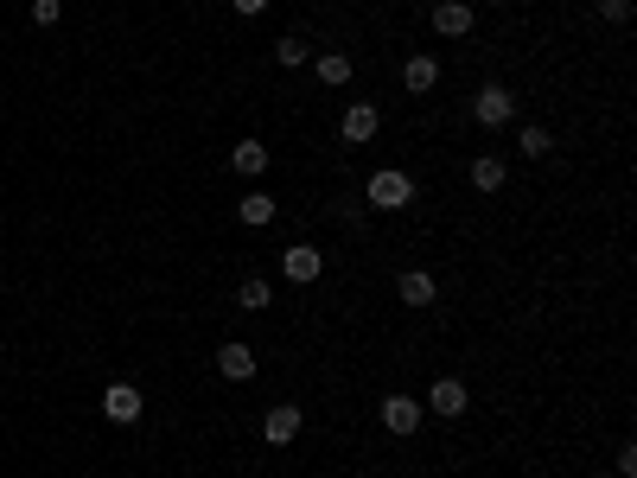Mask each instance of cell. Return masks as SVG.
Wrapping results in <instances>:
<instances>
[{
  "label": "cell",
  "instance_id": "cell-7",
  "mask_svg": "<svg viewBox=\"0 0 637 478\" xmlns=\"http://www.w3.org/2000/svg\"><path fill=\"white\" fill-rule=\"evenodd\" d=\"M427 408H434L440 421H459L472 408V389L459 383V377H434V383H427Z\"/></svg>",
  "mask_w": 637,
  "mask_h": 478
},
{
  "label": "cell",
  "instance_id": "cell-13",
  "mask_svg": "<svg viewBox=\"0 0 637 478\" xmlns=\"http://www.w3.org/2000/svg\"><path fill=\"white\" fill-rule=\"evenodd\" d=\"M230 173H236V179H262V173H268V147L255 141V134H243V141L230 147Z\"/></svg>",
  "mask_w": 637,
  "mask_h": 478
},
{
  "label": "cell",
  "instance_id": "cell-19",
  "mask_svg": "<svg viewBox=\"0 0 637 478\" xmlns=\"http://www.w3.org/2000/svg\"><path fill=\"white\" fill-rule=\"evenodd\" d=\"M319 83H325V90L351 83V58H344V51H325V58H319Z\"/></svg>",
  "mask_w": 637,
  "mask_h": 478
},
{
  "label": "cell",
  "instance_id": "cell-4",
  "mask_svg": "<svg viewBox=\"0 0 637 478\" xmlns=\"http://www.w3.org/2000/svg\"><path fill=\"white\" fill-rule=\"evenodd\" d=\"M281 275L294 281V287H313V281L325 275V249H319V243H287V255H281Z\"/></svg>",
  "mask_w": 637,
  "mask_h": 478
},
{
  "label": "cell",
  "instance_id": "cell-20",
  "mask_svg": "<svg viewBox=\"0 0 637 478\" xmlns=\"http://www.w3.org/2000/svg\"><path fill=\"white\" fill-rule=\"evenodd\" d=\"M58 20H64V0H32V26L39 32H51Z\"/></svg>",
  "mask_w": 637,
  "mask_h": 478
},
{
  "label": "cell",
  "instance_id": "cell-8",
  "mask_svg": "<svg viewBox=\"0 0 637 478\" xmlns=\"http://www.w3.org/2000/svg\"><path fill=\"white\" fill-rule=\"evenodd\" d=\"M141 408H147L141 383H109V389H102V415H109L115 428H128V421H141Z\"/></svg>",
  "mask_w": 637,
  "mask_h": 478
},
{
  "label": "cell",
  "instance_id": "cell-14",
  "mask_svg": "<svg viewBox=\"0 0 637 478\" xmlns=\"http://www.w3.org/2000/svg\"><path fill=\"white\" fill-rule=\"evenodd\" d=\"M402 90H408V96H434V90H440V64L427 58V51L402 64Z\"/></svg>",
  "mask_w": 637,
  "mask_h": 478
},
{
  "label": "cell",
  "instance_id": "cell-23",
  "mask_svg": "<svg viewBox=\"0 0 637 478\" xmlns=\"http://www.w3.org/2000/svg\"><path fill=\"white\" fill-rule=\"evenodd\" d=\"M230 7H236V13H243V20H255V13H262V7H268V0H230Z\"/></svg>",
  "mask_w": 637,
  "mask_h": 478
},
{
  "label": "cell",
  "instance_id": "cell-5",
  "mask_svg": "<svg viewBox=\"0 0 637 478\" xmlns=\"http://www.w3.org/2000/svg\"><path fill=\"white\" fill-rule=\"evenodd\" d=\"M255 370H262V357H255L249 338H230V345H217V377H223V383H249Z\"/></svg>",
  "mask_w": 637,
  "mask_h": 478
},
{
  "label": "cell",
  "instance_id": "cell-15",
  "mask_svg": "<svg viewBox=\"0 0 637 478\" xmlns=\"http://www.w3.org/2000/svg\"><path fill=\"white\" fill-rule=\"evenodd\" d=\"M236 217H243V230H268L274 224V198L268 192H243L236 198Z\"/></svg>",
  "mask_w": 637,
  "mask_h": 478
},
{
  "label": "cell",
  "instance_id": "cell-6",
  "mask_svg": "<svg viewBox=\"0 0 637 478\" xmlns=\"http://www.w3.org/2000/svg\"><path fill=\"white\" fill-rule=\"evenodd\" d=\"M300 428H306L300 402H274L268 415H262V440H268V447H294V440H300Z\"/></svg>",
  "mask_w": 637,
  "mask_h": 478
},
{
  "label": "cell",
  "instance_id": "cell-16",
  "mask_svg": "<svg viewBox=\"0 0 637 478\" xmlns=\"http://www.w3.org/2000/svg\"><path fill=\"white\" fill-rule=\"evenodd\" d=\"M306 58H313V39H300V32H281V39H274V64H281V71H300Z\"/></svg>",
  "mask_w": 637,
  "mask_h": 478
},
{
  "label": "cell",
  "instance_id": "cell-9",
  "mask_svg": "<svg viewBox=\"0 0 637 478\" xmlns=\"http://www.w3.org/2000/svg\"><path fill=\"white\" fill-rule=\"evenodd\" d=\"M395 300H402L408 313H421V306L440 300V281L427 275V268H402V275H395Z\"/></svg>",
  "mask_w": 637,
  "mask_h": 478
},
{
  "label": "cell",
  "instance_id": "cell-3",
  "mask_svg": "<svg viewBox=\"0 0 637 478\" xmlns=\"http://www.w3.org/2000/svg\"><path fill=\"white\" fill-rule=\"evenodd\" d=\"M516 115V90H504V83H485V90L472 96V122L478 128H504Z\"/></svg>",
  "mask_w": 637,
  "mask_h": 478
},
{
  "label": "cell",
  "instance_id": "cell-12",
  "mask_svg": "<svg viewBox=\"0 0 637 478\" xmlns=\"http://www.w3.org/2000/svg\"><path fill=\"white\" fill-rule=\"evenodd\" d=\"M466 173H472V192H485V198H497V192L510 185V166L497 160V153H478V160L466 166Z\"/></svg>",
  "mask_w": 637,
  "mask_h": 478
},
{
  "label": "cell",
  "instance_id": "cell-11",
  "mask_svg": "<svg viewBox=\"0 0 637 478\" xmlns=\"http://www.w3.org/2000/svg\"><path fill=\"white\" fill-rule=\"evenodd\" d=\"M427 20H434L440 39H472V7H466V0H440Z\"/></svg>",
  "mask_w": 637,
  "mask_h": 478
},
{
  "label": "cell",
  "instance_id": "cell-24",
  "mask_svg": "<svg viewBox=\"0 0 637 478\" xmlns=\"http://www.w3.org/2000/svg\"><path fill=\"white\" fill-rule=\"evenodd\" d=\"M491 7H504V0H491Z\"/></svg>",
  "mask_w": 637,
  "mask_h": 478
},
{
  "label": "cell",
  "instance_id": "cell-22",
  "mask_svg": "<svg viewBox=\"0 0 637 478\" xmlns=\"http://www.w3.org/2000/svg\"><path fill=\"white\" fill-rule=\"evenodd\" d=\"M618 478H637V447H631V440L618 447Z\"/></svg>",
  "mask_w": 637,
  "mask_h": 478
},
{
  "label": "cell",
  "instance_id": "cell-1",
  "mask_svg": "<svg viewBox=\"0 0 637 478\" xmlns=\"http://www.w3.org/2000/svg\"><path fill=\"white\" fill-rule=\"evenodd\" d=\"M364 204L370 211H408V204H415V179H408L402 166H383V173H370Z\"/></svg>",
  "mask_w": 637,
  "mask_h": 478
},
{
  "label": "cell",
  "instance_id": "cell-18",
  "mask_svg": "<svg viewBox=\"0 0 637 478\" xmlns=\"http://www.w3.org/2000/svg\"><path fill=\"white\" fill-rule=\"evenodd\" d=\"M268 300H274V287H268L262 275H249L243 287H236V306H243V313H262V306H268Z\"/></svg>",
  "mask_w": 637,
  "mask_h": 478
},
{
  "label": "cell",
  "instance_id": "cell-2",
  "mask_svg": "<svg viewBox=\"0 0 637 478\" xmlns=\"http://www.w3.org/2000/svg\"><path fill=\"white\" fill-rule=\"evenodd\" d=\"M376 421H383V428H389L395 440H415V434H421V402L395 389V396H383V402H376Z\"/></svg>",
  "mask_w": 637,
  "mask_h": 478
},
{
  "label": "cell",
  "instance_id": "cell-10",
  "mask_svg": "<svg viewBox=\"0 0 637 478\" xmlns=\"http://www.w3.org/2000/svg\"><path fill=\"white\" fill-rule=\"evenodd\" d=\"M376 128H383V115H376L370 102H351V109H344V122H338V141H344V147H364V141H376Z\"/></svg>",
  "mask_w": 637,
  "mask_h": 478
},
{
  "label": "cell",
  "instance_id": "cell-21",
  "mask_svg": "<svg viewBox=\"0 0 637 478\" xmlns=\"http://www.w3.org/2000/svg\"><path fill=\"white\" fill-rule=\"evenodd\" d=\"M599 20H606V26H631V0H599Z\"/></svg>",
  "mask_w": 637,
  "mask_h": 478
},
{
  "label": "cell",
  "instance_id": "cell-17",
  "mask_svg": "<svg viewBox=\"0 0 637 478\" xmlns=\"http://www.w3.org/2000/svg\"><path fill=\"white\" fill-rule=\"evenodd\" d=\"M516 147H523V160H548V147H555V134H548L542 122H529L523 134H516Z\"/></svg>",
  "mask_w": 637,
  "mask_h": 478
}]
</instances>
